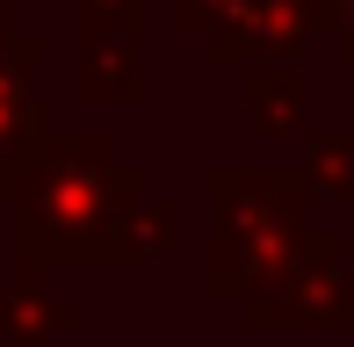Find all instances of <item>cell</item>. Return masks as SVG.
Wrapping results in <instances>:
<instances>
[{"label":"cell","mask_w":354,"mask_h":347,"mask_svg":"<svg viewBox=\"0 0 354 347\" xmlns=\"http://www.w3.org/2000/svg\"><path fill=\"white\" fill-rule=\"evenodd\" d=\"M340 15H347V29H354V0H340Z\"/></svg>","instance_id":"cell-1"}]
</instances>
